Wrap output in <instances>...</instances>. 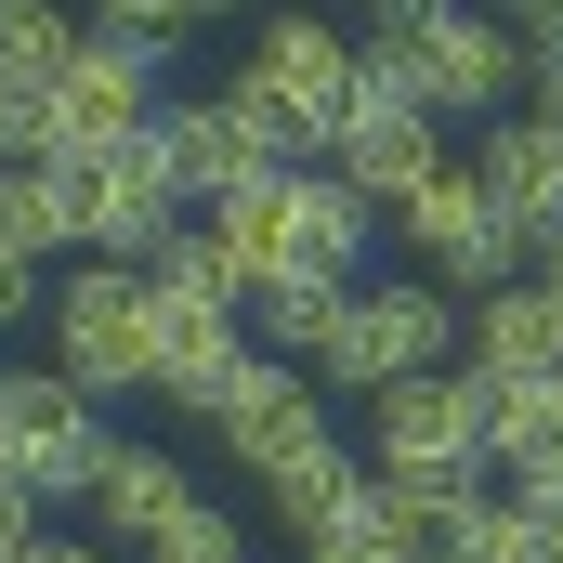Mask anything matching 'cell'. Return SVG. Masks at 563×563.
I'll use <instances>...</instances> for the list:
<instances>
[{
	"label": "cell",
	"instance_id": "obj_15",
	"mask_svg": "<svg viewBox=\"0 0 563 563\" xmlns=\"http://www.w3.org/2000/svg\"><path fill=\"white\" fill-rule=\"evenodd\" d=\"M79 40H92V13H66V0H0V79H26V92H53Z\"/></svg>",
	"mask_w": 563,
	"mask_h": 563
},
{
	"label": "cell",
	"instance_id": "obj_13",
	"mask_svg": "<svg viewBox=\"0 0 563 563\" xmlns=\"http://www.w3.org/2000/svg\"><path fill=\"white\" fill-rule=\"evenodd\" d=\"M459 367H472V380H551V367H563L551 288L511 276V288H485V301H459Z\"/></svg>",
	"mask_w": 563,
	"mask_h": 563
},
{
	"label": "cell",
	"instance_id": "obj_3",
	"mask_svg": "<svg viewBox=\"0 0 563 563\" xmlns=\"http://www.w3.org/2000/svg\"><path fill=\"white\" fill-rule=\"evenodd\" d=\"M367 79L420 92L432 119H511V92H525V40H511V13L459 0V13H432V26H380V40H367Z\"/></svg>",
	"mask_w": 563,
	"mask_h": 563
},
{
	"label": "cell",
	"instance_id": "obj_22",
	"mask_svg": "<svg viewBox=\"0 0 563 563\" xmlns=\"http://www.w3.org/2000/svg\"><path fill=\"white\" fill-rule=\"evenodd\" d=\"M26 563H132V551H106V538H40Z\"/></svg>",
	"mask_w": 563,
	"mask_h": 563
},
{
	"label": "cell",
	"instance_id": "obj_25",
	"mask_svg": "<svg viewBox=\"0 0 563 563\" xmlns=\"http://www.w3.org/2000/svg\"><path fill=\"white\" fill-rule=\"evenodd\" d=\"M525 106H538V119H551V132H563V79H551V92H525Z\"/></svg>",
	"mask_w": 563,
	"mask_h": 563
},
{
	"label": "cell",
	"instance_id": "obj_6",
	"mask_svg": "<svg viewBox=\"0 0 563 563\" xmlns=\"http://www.w3.org/2000/svg\"><path fill=\"white\" fill-rule=\"evenodd\" d=\"M66 184H79V263H157L197 223V197H184V170H170L157 132L106 144V157H66Z\"/></svg>",
	"mask_w": 563,
	"mask_h": 563
},
{
	"label": "cell",
	"instance_id": "obj_26",
	"mask_svg": "<svg viewBox=\"0 0 563 563\" xmlns=\"http://www.w3.org/2000/svg\"><path fill=\"white\" fill-rule=\"evenodd\" d=\"M0 498H26V485H13V472H0Z\"/></svg>",
	"mask_w": 563,
	"mask_h": 563
},
{
	"label": "cell",
	"instance_id": "obj_1",
	"mask_svg": "<svg viewBox=\"0 0 563 563\" xmlns=\"http://www.w3.org/2000/svg\"><path fill=\"white\" fill-rule=\"evenodd\" d=\"M314 394H394V380H420V367H459V288L432 276H354L328 301V328H314Z\"/></svg>",
	"mask_w": 563,
	"mask_h": 563
},
{
	"label": "cell",
	"instance_id": "obj_4",
	"mask_svg": "<svg viewBox=\"0 0 563 563\" xmlns=\"http://www.w3.org/2000/svg\"><path fill=\"white\" fill-rule=\"evenodd\" d=\"M53 367L106 407V394H157V288L144 263H66L53 276Z\"/></svg>",
	"mask_w": 563,
	"mask_h": 563
},
{
	"label": "cell",
	"instance_id": "obj_14",
	"mask_svg": "<svg viewBox=\"0 0 563 563\" xmlns=\"http://www.w3.org/2000/svg\"><path fill=\"white\" fill-rule=\"evenodd\" d=\"M184 498H197V472H184L170 445H106V472H92V498H79V511H92V538H106V551L144 563V538H157Z\"/></svg>",
	"mask_w": 563,
	"mask_h": 563
},
{
	"label": "cell",
	"instance_id": "obj_5",
	"mask_svg": "<svg viewBox=\"0 0 563 563\" xmlns=\"http://www.w3.org/2000/svg\"><path fill=\"white\" fill-rule=\"evenodd\" d=\"M394 223H407L420 276H432V288H459V301H485V288L525 276V236H511V210L485 197V170H472V157H432L420 184L394 197Z\"/></svg>",
	"mask_w": 563,
	"mask_h": 563
},
{
	"label": "cell",
	"instance_id": "obj_18",
	"mask_svg": "<svg viewBox=\"0 0 563 563\" xmlns=\"http://www.w3.org/2000/svg\"><path fill=\"white\" fill-rule=\"evenodd\" d=\"M144 563H250V525H236L223 498H184V511L144 538Z\"/></svg>",
	"mask_w": 563,
	"mask_h": 563
},
{
	"label": "cell",
	"instance_id": "obj_2",
	"mask_svg": "<svg viewBox=\"0 0 563 563\" xmlns=\"http://www.w3.org/2000/svg\"><path fill=\"white\" fill-rule=\"evenodd\" d=\"M367 472H380L407 511H459V498H485L498 445H485V394H472V367H420V380H394V394L367 407Z\"/></svg>",
	"mask_w": 563,
	"mask_h": 563
},
{
	"label": "cell",
	"instance_id": "obj_9",
	"mask_svg": "<svg viewBox=\"0 0 563 563\" xmlns=\"http://www.w3.org/2000/svg\"><path fill=\"white\" fill-rule=\"evenodd\" d=\"M236 92H250V106H276L301 157H328L341 106H354V40H341V26H314V13H276V26H250Z\"/></svg>",
	"mask_w": 563,
	"mask_h": 563
},
{
	"label": "cell",
	"instance_id": "obj_23",
	"mask_svg": "<svg viewBox=\"0 0 563 563\" xmlns=\"http://www.w3.org/2000/svg\"><path fill=\"white\" fill-rule=\"evenodd\" d=\"M380 26H432V13H459V0H367Z\"/></svg>",
	"mask_w": 563,
	"mask_h": 563
},
{
	"label": "cell",
	"instance_id": "obj_21",
	"mask_svg": "<svg viewBox=\"0 0 563 563\" xmlns=\"http://www.w3.org/2000/svg\"><path fill=\"white\" fill-rule=\"evenodd\" d=\"M511 498H525L538 525H563V445H551V459H525V472H511Z\"/></svg>",
	"mask_w": 563,
	"mask_h": 563
},
{
	"label": "cell",
	"instance_id": "obj_7",
	"mask_svg": "<svg viewBox=\"0 0 563 563\" xmlns=\"http://www.w3.org/2000/svg\"><path fill=\"white\" fill-rule=\"evenodd\" d=\"M157 144H170V170H184V197H197V210H223V197H250V184L301 170L288 119H276V106H250L236 79H210V92H170V106H157Z\"/></svg>",
	"mask_w": 563,
	"mask_h": 563
},
{
	"label": "cell",
	"instance_id": "obj_24",
	"mask_svg": "<svg viewBox=\"0 0 563 563\" xmlns=\"http://www.w3.org/2000/svg\"><path fill=\"white\" fill-rule=\"evenodd\" d=\"M525 276H538V288H551V314H563V250H538V263H525Z\"/></svg>",
	"mask_w": 563,
	"mask_h": 563
},
{
	"label": "cell",
	"instance_id": "obj_10",
	"mask_svg": "<svg viewBox=\"0 0 563 563\" xmlns=\"http://www.w3.org/2000/svg\"><path fill=\"white\" fill-rule=\"evenodd\" d=\"M210 432H223V459H236L250 485H276V472H301V459L341 445V432H328V394H314V367H288V354H263V341H250V367L223 380Z\"/></svg>",
	"mask_w": 563,
	"mask_h": 563
},
{
	"label": "cell",
	"instance_id": "obj_19",
	"mask_svg": "<svg viewBox=\"0 0 563 563\" xmlns=\"http://www.w3.org/2000/svg\"><path fill=\"white\" fill-rule=\"evenodd\" d=\"M223 13H250V0H92V26H157V40H184V26H223Z\"/></svg>",
	"mask_w": 563,
	"mask_h": 563
},
{
	"label": "cell",
	"instance_id": "obj_16",
	"mask_svg": "<svg viewBox=\"0 0 563 563\" xmlns=\"http://www.w3.org/2000/svg\"><path fill=\"white\" fill-rule=\"evenodd\" d=\"M525 551H538V511L498 498V485L459 498V511H432V563H525Z\"/></svg>",
	"mask_w": 563,
	"mask_h": 563
},
{
	"label": "cell",
	"instance_id": "obj_17",
	"mask_svg": "<svg viewBox=\"0 0 563 563\" xmlns=\"http://www.w3.org/2000/svg\"><path fill=\"white\" fill-rule=\"evenodd\" d=\"M472 394H485V445H498L511 472L563 445V367H551V380H472Z\"/></svg>",
	"mask_w": 563,
	"mask_h": 563
},
{
	"label": "cell",
	"instance_id": "obj_20",
	"mask_svg": "<svg viewBox=\"0 0 563 563\" xmlns=\"http://www.w3.org/2000/svg\"><path fill=\"white\" fill-rule=\"evenodd\" d=\"M511 40H525V92H551V79H563V13H538V26H511Z\"/></svg>",
	"mask_w": 563,
	"mask_h": 563
},
{
	"label": "cell",
	"instance_id": "obj_11",
	"mask_svg": "<svg viewBox=\"0 0 563 563\" xmlns=\"http://www.w3.org/2000/svg\"><path fill=\"white\" fill-rule=\"evenodd\" d=\"M432 157H445V119H432L420 92H394V79H367V40H354V106H341V132H328V170L354 184V197H407Z\"/></svg>",
	"mask_w": 563,
	"mask_h": 563
},
{
	"label": "cell",
	"instance_id": "obj_12",
	"mask_svg": "<svg viewBox=\"0 0 563 563\" xmlns=\"http://www.w3.org/2000/svg\"><path fill=\"white\" fill-rule=\"evenodd\" d=\"M472 170H485V197L511 210V236H525V263H538V250H563V132L538 119V106H511V119H485V144H472Z\"/></svg>",
	"mask_w": 563,
	"mask_h": 563
},
{
	"label": "cell",
	"instance_id": "obj_8",
	"mask_svg": "<svg viewBox=\"0 0 563 563\" xmlns=\"http://www.w3.org/2000/svg\"><path fill=\"white\" fill-rule=\"evenodd\" d=\"M106 445H119V432L92 420V394H79L66 367H0V472H13L40 511H53V498H92Z\"/></svg>",
	"mask_w": 563,
	"mask_h": 563
}]
</instances>
